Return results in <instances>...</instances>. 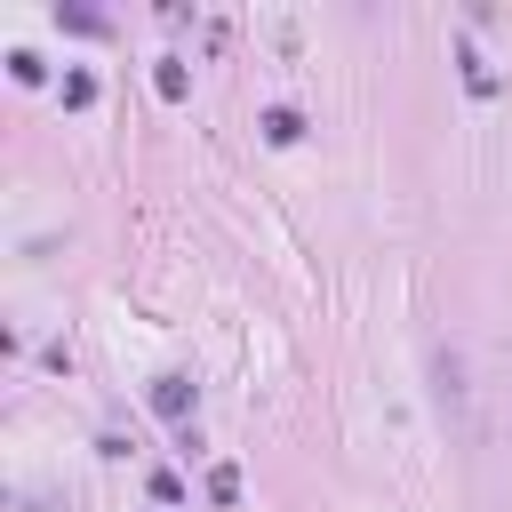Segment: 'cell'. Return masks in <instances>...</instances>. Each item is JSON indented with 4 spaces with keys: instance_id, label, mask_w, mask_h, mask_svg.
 <instances>
[{
    "instance_id": "obj_2",
    "label": "cell",
    "mask_w": 512,
    "mask_h": 512,
    "mask_svg": "<svg viewBox=\"0 0 512 512\" xmlns=\"http://www.w3.org/2000/svg\"><path fill=\"white\" fill-rule=\"evenodd\" d=\"M296 128H304V120H296L288 104H272V112H264V136H272V144H296Z\"/></svg>"
},
{
    "instance_id": "obj_1",
    "label": "cell",
    "mask_w": 512,
    "mask_h": 512,
    "mask_svg": "<svg viewBox=\"0 0 512 512\" xmlns=\"http://www.w3.org/2000/svg\"><path fill=\"white\" fill-rule=\"evenodd\" d=\"M184 400H192L184 376H160V384H152V408H160V416H184Z\"/></svg>"
}]
</instances>
